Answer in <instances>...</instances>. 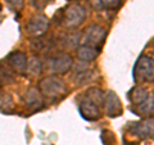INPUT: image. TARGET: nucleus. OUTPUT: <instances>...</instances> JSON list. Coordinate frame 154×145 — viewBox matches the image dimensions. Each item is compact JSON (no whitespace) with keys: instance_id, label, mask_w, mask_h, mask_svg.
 Listing matches in <instances>:
<instances>
[{"instance_id":"obj_21","label":"nucleus","mask_w":154,"mask_h":145,"mask_svg":"<svg viewBox=\"0 0 154 145\" xmlns=\"http://www.w3.org/2000/svg\"><path fill=\"white\" fill-rule=\"evenodd\" d=\"M49 44H50V41L44 40V39H40V37H36V40L32 41L31 48L35 51H44V50H46V48Z\"/></svg>"},{"instance_id":"obj_3","label":"nucleus","mask_w":154,"mask_h":145,"mask_svg":"<svg viewBox=\"0 0 154 145\" xmlns=\"http://www.w3.org/2000/svg\"><path fill=\"white\" fill-rule=\"evenodd\" d=\"M134 79L136 82L154 81V59L148 55H140L134 67Z\"/></svg>"},{"instance_id":"obj_2","label":"nucleus","mask_w":154,"mask_h":145,"mask_svg":"<svg viewBox=\"0 0 154 145\" xmlns=\"http://www.w3.org/2000/svg\"><path fill=\"white\" fill-rule=\"evenodd\" d=\"M86 18V9L80 4H69L60 14L59 25L66 28H75L80 26Z\"/></svg>"},{"instance_id":"obj_15","label":"nucleus","mask_w":154,"mask_h":145,"mask_svg":"<svg viewBox=\"0 0 154 145\" xmlns=\"http://www.w3.org/2000/svg\"><path fill=\"white\" fill-rule=\"evenodd\" d=\"M89 2L95 11L117 9L119 5H121V0H89Z\"/></svg>"},{"instance_id":"obj_8","label":"nucleus","mask_w":154,"mask_h":145,"mask_svg":"<svg viewBox=\"0 0 154 145\" xmlns=\"http://www.w3.org/2000/svg\"><path fill=\"white\" fill-rule=\"evenodd\" d=\"M79 110H80L81 117L86 121H98L100 118L99 105L94 103V101L86 95H84V98L80 100Z\"/></svg>"},{"instance_id":"obj_10","label":"nucleus","mask_w":154,"mask_h":145,"mask_svg":"<svg viewBox=\"0 0 154 145\" xmlns=\"http://www.w3.org/2000/svg\"><path fill=\"white\" fill-rule=\"evenodd\" d=\"M7 62L14 71L18 72V73H22V75L27 73L28 58L26 55V53H23V51H13V53H11V54L8 55Z\"/></svg>"},{"instance_id":"obj_9","label":"nucleus","mask_w":154,"mask_h":145,"mask_svg":"<svg viewBox=\"0 0 154 145\" xmlns=\"http://www.w3.org/2000/svg\"><path fill=\"white\" fill-rule=\"evenodd\" d=\"M103 107L105 109V114L108 117H118V116L122 114V104H121V100L117 96V94L114 91H107L104 94V103H103Z\"/></svg>"},{"instance_id":"obj_5","label":"nucleus","mask_w":154,"mask_h":145,"mask_svg":"<svg viewBox=\"0 0 154 145\" xmlns=\"http://www.w3.org/2000/svg\"><path fill=\"white\" fill-rule=\"evenodd\" d=\"M73 67V58L69 53H60L49 59V69L53 75H64Z\"/></svg>"},{"instance_id":"obj_1","label":"nucleus","mask_w":154,"mask_h":145,"mask_svg":"<svg viewBox=\"0 0 154 145\" xmlns=\"http://www.w3.org/2000/svg\"><path fill=\"white\" fill-rule=\"evenodd\" d=\"M38 90L41 95L48 99H59L67 93V86L60 77L57 75H50L38 82Z\"/></svg>"},{"instance_id":"obj_18","label":"nucleus","mask_w":154,"mask_h":145,"mask_svg":"<svg viewBox=\"0 0 154 145\" xmlns=\"http://www.w3.org/2000/svg\"><path fill=\"white\" fill-rule=\"evenodd\" d=\"M14 109L13 98L8 93H0V110L2 112H12Z\"/></svg>"},{"instance_id":"obj_7","label":"nucleus","mask_w":154,"mask_h":145,"mask_svg":"<svg viewBox=\"0 0 154 145\" xmlns=\"http://www.w3.org/2000/svg\"><path fill=\"white\" fill-rule=\"evenodd\" d=\"M107 37V30L99 25H91L85 30L84 44L91 45L99 49V46L103 45V42Z\"/></svg>"},{"instance_id":"obj_12","label":"nucleus","mask_w":154,"mask_h":145,"mask_svg":"<svg viewBox=\"0 0 154 145\" xmlns=\"http://www.w3.org/2000/svg\"><path fill=\"white\" fill-rule=\"evenodd\" d=\"M76 54L77 58L84 62H93L96 59V57L99 54V49L95 46H91V45H86L82 44L80 45L79 48L76 49Z\"/></svg>"},{"instance_id":"obj_23","label":"nucleus","mask_w":154,"mask_h":145,"mask_svg":"<svg viewBox=\"0 0 154 145\" xmlns=\"http://www.w3.org/2000/svg\"><path fill=\"white\" fill-rule=\"evenodd\" d=\"M2 85H3V81H2V79H0V88H2Z\"/></svg>"},{"instance_id":"obj_11","label":"nucleus","mask_w":154,"mask_h":145,"mask_svg":"<svg viewBox=\"0 0 154 145\" xmlns=\"http://www.w3.org/2000/svg\"><path fill=\"white\" fill-rule=\"evenodd\" d=\"M23 100H25L26 107L31 110H40L44 107V100H42V95L40 93V90H38V88L28 89L26 91Z\"/></svg>"},{"instance_id":"obj_20","label":"nucleus","mask_w":154,"mask_h":145,"mask_svg":"<svg viewBox=\"0 0 154 145\" xmlns=\"http://www.w3.org/2000/svg\"><path fill=\"white\" fill-rule=\"evenodd\" d=\"M93 79V71L90 69H84V71H77L76 72V84L82 85L86 84L88 81Z\"/></svg>"},{"instance_id":"obj_17","label":"nucleus","mask_w":154,"mask_h":145,"mask_svg":"<svg viewBox=\"0 0 154 145\" xmlns=\"http://www.w3.org/2000/svg\"><path fill=\"white\" fill-rule=\"evenodd\" d=\"M27 72L30 73L31 76H37L42 72V63L41 60L38 59V57H31L28 59V63H27Z\"/></svg>"},{"instance_id":"obj_14","label":"nucleus","mask_w":154,"mask_h":145,"mask_svg":"<svg viewBox=\"0 0 154 145\" xmlns=\"http://www.w3.org/2000/svg\"><path fill=\"white\" fill-rule=\"evenodd\" d=\"M132 110L135 112V114L141 116V117H145V116L154 113V96H148L143 103L134 105Z\"/></svg>"},{"instance_id":"obj_16","label":"nucleus","mask_w":154,"mask_h":145,"mask_svg":"<svg viewBox=\"0 0 154 145\" xmlns=\"http://www.w3.org/2000/svg\"><path fill=\"white\" fill-rule=\"evenodd\" d=\"M81 41V33L80 32H71L67 33V35L62 39V45L64 48H68V49H72V48H77V45L80 44Z\"/></svg>"},{"instance_id":"obj_13","label":"nucleus","mask_w":154,"mask_h":145,"mask_svg":"<svg viewBox=\"0 0 154 145\" xmlns=\"http://www.w3.org/2000/svg\"><path fill=\"white\" fill-rule=\"evenodd\" d=\"M148 96H149L148 89L144 88V86H135V88H132L127 94V98L130 101H131L132 105H137V104L143 103Z\"/></svg>"},{"instance_id":"obj_22","label":"nucleus","mask_w":154,"mask_h":145,"mask_svg":"<svg viewBox=\"0 0 154 145\" xmlns=\"http://www.w3.org/2000/svg\"><path fill=\"white\" fill-rule=\"evenodd\" d=\"M5 3L16 12L22 11L23 5H25V0H5Z\"/></svg>"},{"instance_id":"obj_19","label":"nucleus","mask_w":154,"mask_h":145,"mask_svg":"<svg viewBox=\"0 0 154 145\" xmlns=\"http://www.w3.org/2000/svg\"><path fill=\"white\" fill-rule=\"evenodd\" d=\"M86 96H89V98L94 101V103H96L100 107V105H103L104 103V94L102 93V90L98 89V88H91L89 89L88 91H86Z\"/></svg>"},{"instance_id":"obj_4","label":"nucleus","mask_w":154,"mask_h":145,"mask_svg":"<svg viewBox=\"0 0 154 145\" xmlns=\"http://www.w3.org/2000/svg\"><path fill=\"white\" fill-rule=\"evenodd\" d=\"M127 131L131 136L139 140H145L154 136V116L146 117L139 122H131L127 126Z\"/></svg>"},{"instance_id":"obj_6","label":"nucleus","mask_w":154,"mask_h":145,"mask_svg":"<svg viewBox=\"0 0 154 145\" xmlns=\"http://www.w3.org/2000/svg\"><path fill=\"white\" fill-rule=\"evenodd\" d=\"M49 30V19L44 14L33 16L26 25V31L32 37H41Z\"/></svg>"}]
</instances>
